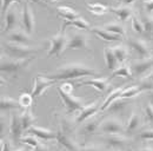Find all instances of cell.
I'll use <instances>...</instances> for the list:
<instances>
[{"instance_id": "6da1fadb", "label": "cell", "mask_w": 153, "mask_h": 151, "mask_svg": "<svg viewBox=\"0 0 153 151\" xmlns=\"http://www.w3.org/2000/svg\"><path fill=\"white\" fill-rule=\"evenodd\" d=\"M98 71L94 69L81 64V63H71V64H66L62 65L61 67H59L54 73H46L44 75L46 78L51 79V80H71V79H78V78H82L86 76H97Z\"/></svg>"}, {"instance_id": "7a4b0ae2", "label": "cell", "mask_w": 153, "mask_h": 151, "mask_svg": "<svg viewBox=\"0 0 153 151\" xmlns=\"http://www.w3.org/2000/svg\"><path fill=\"white\" fill-rule=\"evenodd\" d=\"M33 59L34 58L18 60V59H12L10 57L2 55L0 60V71L2 75H5V77H18L21 71L28 67V65Z\"/></svg>"}, {"instance_id": "3957f363", "label": "cell", "mask_w": 153, "mask_h": 151, "mask_svg": "<svg viewBox=\"0 0 153 151\" xmlns=\"http://www.w3.org/2000/svg\"><path fill=\"white\" fill-rule=\"evenodd\" d=\"M2 51L6 57H10L12 59H18V60H24V59H30L34 58V55L38 52L36 49H32L30 46H24L19 44H13L5 41L2 44Z\"/></svg>"}, {"instance_id": "277c9868", "label": "cell", "mask_w": 153, "mask_h": 151, "mask_svg": "<svg viewBox=\"0 0 153 151\" xmlns=\"http://www.w3.org/2000/svg\"><path fill=\"white\" fill-rule=\"evenodd\" d=\"M66 45H67V36L65 34V31L60 30L56 36H53L50 39V47L47 51V57H59L66 50Z\"/></svg>"}, {"instance_id": "5b68a950", "label": "cell", "mask_w": 153, "mask_h": 151, "mask_svg": "<svg viewBox=\"0 0 153 151\" xmlns=\"http://www.w3.org/2000/svg\"><path fill=\"white\" fill-rule=\"evenodd\" d=\"M124 124L120 119L111 117V118H106L101 122L100 126H99V132L106 136H112V135H121L124 131Z\"/></svg>"}, {"instance_id": "8992f818", "label": "cell", "mask_w": 153, "mask_h": 151, "mask_svg": "<svg viewBox=\"0 0 153 151\" xmlns=\"http://www.w3.org/2000/svg\"><path fill=\"white\" fill-rule=\"evenodd\" d=\"M58 92H59L60 98H61L62 102H64V105H65V108H66V110H67V113H71V114H72V113L76 112V111L80 112L85 106H87L86 103H85V100L81 99V98L74 97V96H72V94L64 93V92L60 91L59 89H58Z\"/></svg>"}, {"instance_id": "52a82bcc", "label": "cell", "mask_w": 153, "mask_h": 151, "mask_svg": "<svg viewBox=\"0 0 153 151\" xmlns=\"http://www.w3.org/2000/svg\"><path fill=\"white\" fill-rule=\"evenodd\" d=\"M131 65V71L133 77H143L145 75H151L153 72V57L147 59H137Z\"/></svg>"}, {"instance_id": "ba28073f", "label": "cell", "mask_w": 153, "mask_h": 151, "mask_svg": "<svg viewBox=\"0 0 153 151\" xmlns=\"http://www.w3.org/2000/svg\"><path fill=\"white\" fill-rule=\"evenodd\" d=\"M85 49L88 50V39L86 34L79 32V31H73L67 36V45L66 50H80Z\"/></svg>"}, {"instance_id": "9c48e42d", "label": "cell", "mask_w": 153, "mask_h": 151, "mask_svg": "<svg viewBox=\"0 0 153 151\" xmlns=\"http://www.w3.org/2000/svg\"><path fill=\"white\" fill-rule=\"evenodd\" d=\"M21 24L24 26V31L31 36L34 33V27H36V17H34V12L31 8L28 2L24 4L22 7V14H21Z\"/></svg>"}, {"instance_id": "30bf717a", "label": "cell", "mask_w": 153, "mask_h": 151, "mask_svg": "<svg viewBox=\"0 0 153 151\" xmlns=\"http://www.w3.org/2000/svg\"><path fill=\"white\" fill-rule=\"evenodd\" d=\"M22 123H21V113L14 111L11 114L10 119V135L14 143H19L22 138Z\"/></svg>"}, {"instance_id": "8fae6325", "label": "cell", "mask_w": 153, "mask_h": 151, "mask_svg": "<svg viewBox=\"0 0 153 151\" xmlns=\"http://www.w3.org/2000/svg\"><path fill=\"white\" fill-rule=\"evenodd\" d=\"M102 142L106 147L111 148L112 150H126L130 147V139L121 135H112V136H105L102 138Z\"/></svg>"}, {"instance_id": "7c38bea8", "label": "cell", "mask_w": 153, "mask_h": 151, "mask_svg": "<svg viewBox=\"0 0 153 151\" xmlns=\"http://www.w3.org/2000/svg\"><path fill=\"white\" fill-rule=\"evenodd\" d=\"M127 45L131 50H133L134 52L138 55V59L151 58L150 47L144 40L137 39V38H127Z\"/></svg>"}, {"instance_id": "4fadbf2b", "label": "cell", "mask_w": 153, "mask_h": 151, "mask_svg": "<svg viewBox=\"0 0 153 151\" xmlns=\"http://www.w3.org/2000/svg\"><path fill=\"white\" fill-rule=\"evenodd\" d=\"M56 84V80H51L48 78H46L45 76L42 75H38L34 79V87L32 90V97L36 98V97H39L42 93L46 92V90L48 87H51L52 85Z\"/></svg>"}, {"instance_id": "5bb4252c", "label": "cell", "mask_w": 153, "mask_h": 151, "mask_svg": "<svg viewBox=\"0 0 153 151\" xmlns=\"http://www.w3.org/2000/svg\"><path fill=\"white\" fill-rule=\"evenodd\" d=\"M57 142L67 151H80V147L71 137V133L62 131L61 129L57 131Z\"/></svg>"}, {"instance_id": "9a60e30c", "label": "cell", "mask_w": 153, "mask_h": 151, "mask_svg": "<svg viewBox=\"0 0 153 151\" xmlns=\"http://www.w3.org/2000/svg\"><path fill=\"white\" fill-rule=\"evenodd\" d=\"M133 2H121L117 7H110L108 11L113 12L121 21H127L130 18L133 17V8H132Z\"/></svg>"}, {"instance_id": "2e32d148", "label": "cell", "mask_w": 153, "mask_h": 151, "mask_svg": "<svg viewBox=\"0 0 153 151\" xmlns=\"http://www.w3.org/2000/svg\"><path fill=\"white\" fill-rule=\"evenodd\" d=\"M100 108H101V105H99L97 102L91 103L90 105L85 106V108L79 112V114H78V117L76 118V122H74V123H76V124H81V123L88 120L90 118L94 117L96 113H98L100 111Z\"/></svg>"}, {"instance_id": "e0dca14e", "label": "cell", "mask_w": 153, "mask_h": 151, "mask_svg": "<svg viewBox=\"0 0 153 151\" xmlns=\"http://www.w3.org/2000/svg\"><path fill=\"white\" fill-rule=\"evenodd\" d=\"M18 19H19L18 11H17V8L13 6V7L10 8V11L6 13L5 18L2 20V21L5 22V26H4V28H2V33L5 32V33L8 34L10 32L14 31V28H16L17 25H18Z\"/></svg>"}, {"instance_id": "ac0fdd59", "label": "cell", "mask_w": 153, "mask_h": 151, "mask_svg": "<svg viewBox=\"0 0 153 151\" xmlns=\"http://www.w3.org/2000/svg\"><path fill=\"white\" fill-rule=\"evenodd\" d=\"M6 41L13 43V44L24 45V46H30V44L32 43L30 36L25 31H22V30H14V31L10 32L6 36Z\"/></svg>"}, {"instance_id": "d6986e66", "label": "cell", "mask_w": 153, "mask_h": 151, "mask_svg": "<svg viewBox=\"0 0 153 151\" xmlns=\"http://www.w3.org/2000/svg\"><path fill=\"white\" fill-rule=\"evenodd\" d=\"M78 85L79 86H92L99 92H105L110 86V78L98 77V78H92V79H86V80L80 81Z\"/></svg>"}, {"instance_id": "ffe728a7", "label": "cell", "mask_w": 153, "mask_h": 151, "mask_svg": "<svg viewBox=\"0 0 153 151\" xmlns=\"http://www.w3.org/2000/svg\"><path fill=\"white\" fill-rule=\"evenodd\" d=\"M28 133L37 137V138H40L42 141H52V139H56L57 141V132H53L48 129H45V128H41V126H36L33 125L30 130H28Z\"/></svg>"}, {"instance_id": "44dd1931", "label": "cell", "mask_w": 153, "mask_h": 151, "mask_svg": "<svg viewBox=\"0 0 153 151\" xmlns=\"http://www.w3.org/2000/svg\"><path fill=\"white\" fill-rule=\"evenodd\" d=\"M57 13L58 17H61V18L65 19V21H72L74 19L80 18V14L74 11L72 7H68V6H65V5H61L57 7Z\"/></svg>"}, {"instance_id": "7402d4cb", "label": "cell", "mask_w": 153, "mask_h": 151, "mask_svg": "<svg viewBox=\"0 0 153 151\" xmlns=\"http://www.w3.org/2000/svg\"><path fill=\"white\" fill-rule=\"evenodd\" d=\"M104 58H105V63H106V67L110 70V71H113L118 69V59L113 53V50H112V46L111 47H105L104 50Z\"/></svg>"}, {"instance_id": "603a6c76", "label": "cell", "mask_w": 153, "mask_h": 151, "mask_svg": "<svg viewBox=\"0 0 153 151\" xmlns=\"http://www.w3.org/2000/svg\"><path fill=\"white\" fill-rule=\"evenodd\" d=\"M127 86H120V87H118V89H114L111 93L108 94L107 97H106V99L104 100V103L101 104V108H100V112H105V110L114 102L117 99H119L120 98V96L121 93L125 91V89H126Z\"/></svg>"}, {"instance_id": "cb8c5ba5", "label": "cell", "mask_w": 153, "mask_h": 151, "mask_svg": "<svg viewBox=\"0 0 153 151\" xmlns=\"http://www.w3.org/2000/svg\"><path fill=\"white\" fill-rule=\"evenodd\" d=\"M21 108L18 100L8 97V96H2L1 99H0V110L1 112H7L10 110H17Z\"/></svg>"}, {"instance_id": "d4e9b609", "label": "cell", "mask_w": 153, "mask_h": 151, "mask_svg": "<svg viewBox=\"0 0 153 151\" xmlns=\"http://www.w3.org/2000/svg\"><path fill=\"white\" fill-rule=\"evenodd\" d=\"M141 125V117L138 112H132L131 117L128 118V122H127V125H126V129L125 131L127 135H132L137 131Z\"/></svg>"}, {"instance_id": "484cf974", "label": "cell", "mask_w": 153, "mask_h": 151, "mask_svg": "<svg viewBox=\"0 0 153 151\" xmlns=\"http://www.w3.org/2000/svg\"><path fill=\"white\" fill-rule=\"evenodd\" d=\"M90 31L105 41H121V39H123V37H120V36H115V34H112V33L105 31L102 27H93Z\"/></svg>"}, {"instance_id": "4316f807", "label": "cell", "mask_w": 153, "mask_h": 151, "mask_svg": "<svg viewBox=\"0 0 153 151\" xmlns=\"http://www.w3.org/2000/svg\"><path fill=\"white\" fill-rule=\"evenodd\" d=\"M21 123H22V129L24 131H28L36 123V117L33 112L30 109H26L21 112Z\"/></svg>"}, {"instance_id": "83f0119b", "label": "cell", "mask_w": 153, "mask_h": 151, "mask_svg": "<svg viewBox=\"0 0 153 151\" xmlns=\"http://www.w3.org/2000/svg\"><path fill=\"white\" fill-rule=\"evenodd\" d=\"M70 26H73V27H76L79 30H91V26L88 24V21H86L82 17L78 19H74L72 21H64L62 24V27H61V31H65L67 27Z\"/></svg>"}, {"instance_id": "f1b7e54d", "label": "cell", "mask_w": 153, "mask_h": 151, "mask_svg": "<svg viewBox=\"0 0 153 151\" xmlns=\"http://www.w3.org/2000/svg\"><path fill=\"white\" fill-rule=\"evenodd\" d=\"M100 124H101V123L99 122V119L97 118L96 116L92 117V118H90L88 120H86V123H85L84 126H82V133H84V135H92V133H94V132L99 131Z\"/></svg>"}, {"instance_id": "f546056e", "label": "cell", "mask_w": 153, "mask_h": 151, "mask_svg": "<svg viewBox=\"0 0 153 151\" xmlns=\"http://www.w3.org/2000/svg\"><path fill=\"white\" fill-rule=\"evenodd\" d=\"M128 103H127V99H123V98H119L114 100L105 111L107 113H120L123 112L126 108H127Z\"/></svg>"}, {"instance_id": "4dcf8cb0", "label": "cell", "mask_w": 153, "mask_h": 151, "mask_svg": "<svg viewBox=\"0 0 153 151\" xmlns=\"http://www.w3.org/2000/svg\"><path fill=\"white\" fill-rule=\"evenodd\" d=\"M102 28L112 34L115 36H120V37H124L126 34V31H125V27L120 24V22H108V24H105L102 26Z\"/></svg>"}, {"instance_id": "1f68e13d", "label": "cell", "mask_w": 153, "mask_h": 151, "mask_svg": "<svg viewBox=\"0 0 153 151\" xmlns=\"http://www.w3.org/2000/svg\"><path fill=\"white\" fill-rule=\"evenodd\" d=\"M140 19L144 25V33L149 37H153V14H144Z\"/></svg>"}, {"instance_id": "d6a6232c", "label": "cell", "mask_w": 153, "mask_h": 151, "mask_svg": "<svg viewBox=\"0 0 153 151\" xmlns=\"http://www.w3.org/2000/svg\"><path fill=\"white\" fill-rule=\"evenodd\" d=\"M114 77H125V78H132V71H131V65L130 64H123L121 66H119L114 72H112L111 78Z\"/></svg>"}, {"instance_id": "836d02e7", "label": "cell", "mask_w": 153, "mask_h": 151, "mask_svg": "<svg viewBox=\"0 0 153 151\" xmlns=\"http://www.w3.org/2000/svg\"><path fill=\"white\" fill-rule=\"evenodd\" d=\"M112 50H113V53L117 57L119 64L124 63L127 59V57H128V50L125 46H123V45H115V46H112Z\"/></svg>"}, {"instance_id": "e575fe53", "label": "cell", "mask_w": 153, "mask_h": 151, "mask_svg": "<svg viewBox=\"0 0 153 151\" xmlns=\"http://www.w3.org/2000/svg\"><path fill=\"white\" fill-rule=\"evenodd\" d=\"M86 6L90 12L98 14V16H101V14L108 12V7H106L105 5L99 4V2H86Z\"/></svg>"}, {"instance_id": "d590c367", "label": "cell", "mask_w": 153, "mask_h": 151, "mask_svg": "<svg viewBox=\"0 0 153 151\" xmlns=\"http://www.w3.org/2000/svg\"><path fill=\"white\" fill-rule=\"evenodd\" d=\"M140 92H143V91L139 87V85H137V86H130V87H126L125 89V91L121 93L120 98H123V99H131V98L135 97L137 94H139Z\"/></svg>"}, {"instance_id": "8d00e7d4", "label": "cell", "mask_w": 153, "mask_h": 151, "mask_svg": "<svg viewBox=\"0 0 153 151\" xmlns=\"http://www.w3.org/2000/svg\"><path fill=\"white\" fill-rule=\"evenodd\" d=\"M20 106L24 109H28L33 104V97L31 93H21L18 99Z\"/></svg>"}, {"instance_id": "74e56055", "label": "cell", "mask_w": 153, "mask_h": 151, "mask_svg": "<svg viewBox=\"0 0 153 151\" xmlns=\"http://www.w3.org/2000/svg\"><path fill=\"white\" fill-rule=\"evenodd\" d=\"M131 24H132V28H133L134 32L144 33V25H143V21L140 18H138L137 16H133L131 18Z\"/></svg>"}, {"instance_id": "f35d334b", "label": "cell", "mask_w": 153, "mask_h": 151, "mask_svg": "<svg viewBox=\"0 0 153 151\" xmlns=\"http://www.w3.org/2000/svg\"><path fill=\"white\" fill-rule=\"evenodd\" d=\"M16 4H18V2H17V1H1V2H0V5H1V7H0L1 20H4L5 16H6V13H7V12L10 11V8L13 7Z\"/></svg>"}, {"instance_id": "ab89813d", "label": "cell", "mask_w": 153, "mask_h": 151, "mask_svg": "<svg viewBox=\"0 0 153 151\" xmlns=\"http://www.w3.org/2000/svg\"><path fill=\"white\" fill-rule=\"evenodd\" d=\"M21 143H24V144H27V145H30L31 148H37L38 147L39 143L38 142V138L37 137H34V136H32V135H28V136H22V138H21V141H20Z\"/></svg>"}, {"instance_id": "60d3db41", "label": "cell", "mask_w": 153, "mask_h": 151, "mask_svg": "<svg viewBox=\"0 0 153 151\" xmlns=\"http://www.w3.org/2000/svg\"><path fill=\"white\" fill-rule=\"evenodd\" d=\"M138 138L140 141H144V142L153 141V129H146V130H143L141 132H139Z\"/></svg>"}, {"instance_id": "b9f144b4", "label": "cell", "mask_w": 153, "mask_h": 151, "mask_svg": "<svg viewBox=\"0 0 153 151\" xmlns=\"http://www.w3.org/2000/svg\"><path fill=\"white\" fill-rule=\"evenodd\" d=\"M145 118L149 123L153 124V105L150 102L145 105Z\"/></svg>"}, {"instance_id": "7bdbcfd3", "label": "cell", "mask_w": 153, "mask_h": 151, "mask_svg": "<svg viewBox=\"0 0 153 151\" xmlns=\"http://www.w3.org/2000/svg\"><path fill=\"white\" fill-rule=\"evenodd\" d=\"M139 87L141 89V91H153V80H149V79H144L140 84H139Z\"/></svg>"}, {"instance_id": "ee69618b", "label": "cell", "mask_w": 153, "mask_h": 151, "mask_svg": "<svg viewBox=\"0 0 153 151\" xmlns=\"http://www.w3.org/2000/svg\"><path fill=\"white\" fill-rule=\"evenodd\" d=\"M60 91H62L64 93H67V94H72V91H73V86H72V84H70V83H64V84H61V86H59L58 87Z\"/></svg>"}, {"instance_id": "f6af8a7d", "label": "cell", "mask_w": 153, "mask_h": 151, "mask_svg": "<svg viewBox=\"0 0 153 151\" xmlns=\"http://www.w3.org/2000/svg\"><path fill=\"white\" fill-rule=\"evenodd\" d=\"M80 151H105L102 148H99L97 145H85V147H81Z\"/></svg>"}, {"instance_id": "bcb514c9", "label": "cell", "mask_w": 153, "mask_h": 151, "mask_svg": "<svg viewBox=\"0 0 153 151\" xmlns=\"http://www.w3.org/2000/svg\"><path fill=\"white\" fill-rule=\"evenodd\" d=\"M144 7L146 11V14H153V1H145Z\"/></svg>"}, {"instance_id": "7dc6e473", "label": "cell", "mask_w": 153, "mask_h": 151, "mask_svg": "<svg viewBox=\"0 0 153 151\" xmlns=\"http://www.w3.org/2000/svg\"><path fill=\"white\" fill-rule=\"evenodd\" d=\"M1 151H13L11 148V144L7 141H1Z\"/></svg>"}, {"instance_id": "c3c4849f", "label": "cell", "mask_w": 153, "mask_h": 151, "mask_svg": "<svg viewBox=\"0 0 153 151\" xmlns=\"http://www.w3.org/2000/svg\"><path fill=\"white\" fill-rule=\"evenodd\" d=\"M32 151H48V148L46 145H44V144H39L38 147L34 148Z\"/></svg>"}, {"instance_id": "681fc988", "label": "cell", "mask_w": 153, "mask_h": 151, "mask_svg": "<svg viewBox=\"0 0 153 151\" xmlns=\"http://www.w3.org/2000/svg\"><path fill=\"white\" fill-rule=\"evenodd\" d=\"M146 94H147L149 102H150V103L153 105V91H147V92H146Z\"/></svg>"}, {"instance_id": "f907efd6", "label": "cell", "mask_w": 153, "mask_h": 151, "mask_svg": "<svg viewBox=\"0 0 153 151\" xmlns=\"http://www.w3.org/2000/svg\"><path fill=\"white\" fill-rule=\"evenodd\" d=\"M139 151H153V149L151 147H144V148H141Z\"/></svg>"}, {"instance_id": "816d5d0a", "label": "cell", "mask_w": 153, "mask_h": 151, "mask_svg": "<svg viewBox=\"0 0 153 151\" xmlns=\"http://www.w3.org/2000/svg\"><path fill=\"white\" fill-rule=\"evenodd\" d=\"M146 79H149V80H153V72L151 73V75L147 76V77H146Z\"/></svg>"}, {"instance_id": "f5cc1de1", "label": "cell", "mask_w": 153, "mask_h": 151, "mask_svg": "<svg viewBox=\"0 0 153 151\" xmlns=\"http://www.w3.org/2000/svg\"><path fill=\"white\" fill-rule=\"evenodd\" d=\"M14 151H30V150H27V149H18V150H14Z\"/></svg>"}, {"instance_id": "db71d44e", "label": "cell", "mask_w": 153, "mask_h": 151, "mask_svg": "<svg viewBox=\"0 0 153 151\" xmlns=\"http://www.w3.org/2000/svg\"><path fill=\"white\" fill-rule=\"evenodd\" d=\"M112 151H118V150H112Z\"/></svg>"}, {"instance_id": "11a10c76", "label": "cell", "mask_w": 153, "mask_h": 151, "mask_svg": "<svg viewBox=\"0 0 153 151\" xmlns=\"http://www.w3.org/2000/svg\"><path fill=\"white\" fill-rule=\"evenodd\" d=\"M58 151H60V150H58Z\"/></svg>"}]
</instances>
